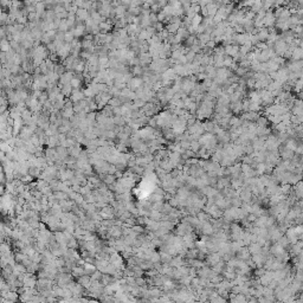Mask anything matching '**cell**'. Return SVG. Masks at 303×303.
Masks as SVG:
<instances>
[{"label": "cell", "instance_id": "obj_1", "mask_svg": "<svg viewBox=\"0 0 303 303\" xmlns=\"http://www.w3.org/2000/svg\"><path fill=\"white\" fill-rule=\"evenodd\" d=\"M275 23H276V18H275V15H274V12H272V11H268V12L265 13V17L263 18V26L268 29V27L274 26Z\"/></svg>", "mask_w": 303, "mask_h": 303}, {"label": "cell", "instance_id": "obj_2", "mask_svg": "<svg viewBox=\"0 0 303 303\" xmlns=\"http://www.w3.org/2000/svg\"><path fill=\"white\" fill-rule=\"evenodd\" d=\"M128 84H129V89H130L132 91L135 93L138 89H140V88L143 87V81H142L141 77H133V78L128 82Z\"/></svg>", "mask_w": 303, "mask_h": 303}, {"label": "cell", "instance_id": "obj_3", "mask_svg": "<svg viewBox=\"0 0 303 303\" xmlns=\"http://www.w3.org/2000/svg\"><path fill=\"white\" fill-rule=\"evenodd\" d=\"M224 50H225V54L226 56L233 58L239 52V46L238 45H226V46H224Z\"/></svg>", "mask_w": 303, "mask_h": 303}, {"label": "cell", "instance_id": "obj_4", "mask_svg": "<svg viewBox=\"0 0 303 303\" xmlns=\"http://www.w3.org/2000/svg\"><path fill=\"white\" fill-rule=\"evenodd\" d=\"M202 128L205 130V133H208V134H213V129H214V123L212 121H206L205 123H202Z\"/></svg>", "mask_w": 303, "mask_h": 303}, {"label": "cell", "instance_id": "obj_5", "mask_svg": "<svg viewBox=\"0 0 303 303\" xmlns=\"http://www.w3.org/2000/svg\"><path fill=\"white\" fill-rule=\"evenodd\" d=\"M197 40V37L196 36H192V35H190L186 39H185V46L184 48H187V49H190L193 44H194V42Z\"/></svg>", "mask_w": 303, "mask_h": 303}, {"label": "cell", "instance_id": "obj_6", "mask_svg": "<svg viewBox=\"0 0 303 303\" xmlns=\"http://www.w3.org/2000/svg\"><path fill=\"white\" fill-rule=\"evenodd\" d=\"M268 120L264 117V116H259L257 120H256V126L257 127H268Z\"/></svg>", "mask_w": 303, "mask_h": 303}, {"label": "cell", "instance_id": "obj_7", "mask_svg": "<svg viewBox=\"0 0 303 303\" xmlns=\"http://www.w3.org/2000/svg\"><path fill=\"white\" fill-rule=\"evenodd\" d=\"M223 64H224V68H227V69H230L232 65H233V59H232V57H229V56H224V62H223Z\"/></svg>", "mask_w": 303, "mask_h": 303}, {"label": "cell", "instance_id": "obj_8", "mask_svg": "<svg viewBox=\"0 0 303 303\" xmlns=\"http://www.w3.org/2000/svg\"><path fill=\"white\" fill-rule=\"evenodd\" d=\"M146 103H147V102L143 101L142 99H135V100H134V107L138 108V109H139V108H143Z\"/></svg>", "mask_w": 303, "mask_h": 303}, {"label": "cell", "instance_id": "obj_9", "mask_svg": "<svg viewBox=\"0 0 303 303\" xmlns=\"http://www.w3.org/2000/svg\"><path fill=\"white\" fill-rule=\"evenodd\" d=\"M77 15L79 17V19H85V18L88 17V12H87V10H84V8H79V10L77 11Z\"/></svg>", "mask_w": 303, "mask_h": 303}, {"label": "cell", "instance_id": "obj_10", "mask_svg": "<svg viewBox=\"0 0 303 303\" xmlns=\"http://www.w3.org/2000/svg\"><path fill=\"white\" fill-rule=\"evenodd\" d=\"M242 169H243V172H244V173H246V174H248V173L251 171V166H250V165H245V163H243V165H242Z\"/></svg>", "mask_w": 303, "mask_h": 303}]
</instances>
